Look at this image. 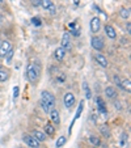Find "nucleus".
<instances>
[{
    "label": "nucleus",
    "mask_w": 131,
    "mask_h": 148,
    "mask_svg": "<svg viewBox=\"0 0 131 148\" xmlns=\"http://www.w3.org/2000/svg\"><path fill=\"white\" fill-rule=\"evenodd\" d=\"M55 106V97L53 93L49 90H42L41 92V108L45 113H50Z\"/></svg>",
    "instance_id": "f257e3e1"
},
{
    "label": "nucleus",
    "mask_w": 131,
    "mask_h": 148,
    "mask_svg": "<svg viewBox=\"0 0 131 148\" xmlns=\"http://www.w3.org/2000/svg\"><path fill=\"white\" fill-rule=\"evenodd\" d=\"M26 75H28V79L32 84H36L37 81L39 80V70L36 64H29L28 68H26Z\"/></svg>",
    "instance_id": "f03ea898"
},
{
    "label": "nucleus",
    "mask_w": 131,
    "mask_h": 148,
    "mask_svg": "<svg viewBox=\"0 0 131 148\" xmlns=\"http://www.w3.org/2000/svg\"><path fill=\"white\" fill-rule=\"evenodd\" d=\"M12 50V43L9 41H3L0 43V58H4Z\"/></svg>",
    "instance_id": "7ed1b4c3"
},
{
    "label": "nucleus",
    "mask_w": 131,
    "mask_h": 148,
    "mask_svg": "<svg viewBox=\"0 0 131 148\" xmlns=\"http://www.w3.org/2000/svg\"><path fill=\"white\" fill-rule=\"evenodd\" d=\"M63 102H64V106L67 108V109L72 108L73 103H75V95L71 92L66 93V95H64V98H63Z\"/></svg>",
    "instance_id": "20e7f679"
},
{
    "label": "nucleus",
    "mask_w": 131,
    "mask_h": 148,
    "mask_svg": "<svg viewBox=\"0 0 131 148\" xmlns=\"http://www.w3.org/2000/svg\"><path fill=\"white\" fill-rule=\"evenodd\" d=\"M91 43H92V47L97 51H101L104 49V41L100 38V37L93 36L92 39H91Z\"/></svg>",
    "instance_id": "39448f33"
},
{
    "label": "nucleus",
    "mask_w": 131,
    "mask_h": 148,
    "mask_svg": "<svg viewBox=\"0 0 131 148\" xmlns=\"http://www.w3.org/2000/svg\"><path fill=\"white\" fill-rule=\"evenodd\" d=\"M41 7L46 11H49L50 13H55L56 8H55V4L51 1V0H41Z\"/></svg>",
    "instance_id": "423d86ee"
},
{
    "label": "nucleus",
    "mask_w": 131,
    "mask_h": 148,
    "mask_svg": "<svg viewBox=\"0 0 131 148\" xmlns=\"http://www.w3.org/2000/svg\"><path fill=\"white\" fill-rule=\"evenodd\" d=\"M23 139H24V142L26 143V145H29V147H32V148H38L39 142L36 138L32 136V135H24Z\"/></svg>",
    "instance_id": "0eeeda50"
},
{
    "label": "nucleus",
    "mask_w": 131,
    "mask_h": 148,
    "mask_svg": "<svg viewBox=\"0 0 131 148\" xmlns=\"http://www.w3.org/2000/svg\"><path fill=\"white\" fill-rule=\"evenodd\" d=\"M100 28H101V20L98 17H93L91 20V30H92V33H98Z\"/></svg>",
    "instance_id": "6e6552de"
},
{
    "label": "nucleus",
    "mask_w": 131,
    "mask_h": 148,
    "mask_svg": "<svg viewBox=\"0 0 131 148\" xmlns=\"http://www.w3.org/2000/svg\"><path fill=\"white\" fill-rule=\"evenodd\" d=\"M83 108H84V101H80V103H79V108H78V110H76V114H75V118H73V121L71 122V127H70V134L72 132V127H73V125H75V122H76V119H79L80 118V115H81V112H83Z\"/></svg>",
    "instance_id": "1a4fd4ad"
},
{
    "label": "nucleus",
    "mask_w": 131,
    "mask_h": 148,
    "mask_svg": "<svg viewBox=\"0 0 131 148\" xmlns=\"http://www.w3.org/2000/svg\"><path fill=\"white\" fill-rule=\"evenodd\" d=\"M62 47L64 50H71V41H70V34L66 32L62 37Z\"/></svg>",
    "instance_id": "9d476101"
},
{
    "label": "nucleus",
    "mask_w": 131,
    "mask_h": 148,
    "mask_svg": "<svg viewBox=\"0 0 131 148\" xmlns=\"http://www.w3.org/2000/svg\"><path fill=\"white\" fill-rule=\"evenodd\" d=\"M95 59H96V62H97L101 67H105V68L108 67V59L105 58V55H102V54H96Z\"/></svg>",
    "instance_id": "9b49d317"
},
{
    "label": "nucleus",
    "mask_w": 131,
    "mask_h": 148,
    "mask_svg": "<svg viewBox=\"0 0 131 148\" xmlns=\"http://www.w3.org/2000/svg\"><path fill=\"white\" fill-rule=\"evenodd\" d=\"M50 119H51V122L54 123V125H59L60 123V118H59V113H58V110H55V109H53L50 113Z\"/></svg>",
    "instance_id": "f8f14e48"
},
{
    "label": "nucleus",
    "mask_w": 131,
    "mask_h": 148,
    "mask_svg": "<svg viewBox=\"0 0 131 148\" xmlns=\"http://www.w3.org/2000/svg\"><path fill=\"white\" fill-rule=\"evenodd\" d=\"M32 136L36 138L38 142H45L47 138H46V134L45 132H42V131H38V130H34L33 132H32Z\"/></svg>",
    "instance_id": "ddd939ff"
},
{
    "label": "nucleus",
    "mask_w": 131,
    "mask_h": 148,
    "mask_svg": "<svg viewBox=\"0 0 131 148\" xmlns=\"http://www.w3.org/2000/svg\"><path fill=\"white\" fill-rule=\"evenodd\" d=\"M54 56H55L56 60H63L64 56H66V50L63 47H58L54 51Z\"/></svg>",
    "instance_id": "4468645a"
},
{
    "label": "nucleus",
    "mask_w": 131,
    "mask_h": 148,
    "mask_svg": "<svg viewBox=\"0 0 131 148\" xmlns=\"http://www.w3.org/2000/svg\"><path fill=\"white\" fill-rule=\"evenodd\" d=\"M105 33H106V36H108L109 38H112V39H114L115 37H117L115 29L113 28L112 25H105Z\"/></svg>",
    "instance_id": "2eb2a0df"
},
{
    "label": "nucleus",
    "mask_w": 131,
    "mask_h": 148,
    "mask_svg": "<svg viewBox=\"0 0 131 148\" xmlns=\"http://www.w3.org/2000/svg\"><path fill=\"white\" fill-rule=\"evenodd\" d=\"M105 96L108 98H115L117 97V90H115L113 87H108L105 89Z\"/></svg>",
    "instance_id": "dca6fc26"
},
{
    "label": "nucleus",
    "mask_w": 131,
    "mask_h": 148,
    "mask_svg": "<svg viewBox=\"0 0 131 148\" xmlns=\"http://www.w3.org/2000/svg\"><path fill=\"white\" fill-rule=\"evenodd\" d=\"M97 105H98V110H100L102 114H106V105L101 97H97Z\"/></svg>",
    "instance_id": "f3484780"
},
{
    "label": "nucleus",
    "mask_w": 131,
    "mask_h": 148,
    "mask_svg": "<svg viewBox=\"0 0 131 148\" xmlns=\"http://www.w3.org/2000/svg\"><path fill=\"white\" fill-rule=\"evenodd\" d=\"M130 84H131L130 79H126V80H121V88H122V89H125V90H127V92H130V90H131Z\"/></svg>",
    "instance_id": "a211bd4d"
},
{
    "label": "nucleus",
    "mask_w": 131,
    "mask_h": 148,
    "mask_svg": "<svg viewBox=\"0 0 131 148\" xmlns=\"http://www.w3.org/2000/svg\"><path fill=\"white\" fill-rule=\"evenodd\" d=\"M45 134L49 135V136H53V135L55 134V129L53 127L51 123H47V125L45 126Z\"/></svg>",
    "instance_id": "6ab92c4d"
},
{
    "label": "nucleus",
    "mask_w": 131,
    "mask_h": 148,
    "mask_svg": "<svg viewBox=\"0 0 131 148\" xmlns=\"http://www.w3.org/2000/svg\"><path fill=\"white\" fill-rule=\"evenodd\" d=\"M100 131H101V134H102V136H105V138H109L110 136V130H109V127L108 126H101L100 127Z\"/></svg>",
    "instance_id": "aec40b11"
},
{
    "label": "nucleus",
    "mask_w": 131,
    "mask_h": 148,
    "mask_svg": "<svg viewBox=\"0 0 131 148\" xmlns=\"http://www.w3.org/2000/svg\"><path fill=\"white\" fill-rule=\"evenodd\" d=\"M83 89H84V92H85V98H86V100H91L92 93H91V89H89V87H88V84H86V83L83 84Z\"/></svg>",
    "instance_id": "412c9836"
},
{
    "label": "nucleus",
    "mask_w": 131,
    "mask_h": 148,
    "mask_svg": "<svg viewBox=\"0 0 131 148\" xmlns=\"http://www.w3.org/2000/svg\"><path fill=\"white\" fill-rule=\"evenodd\" d=\"M119 16L122 17V18H128V17H130V9L128 8H122L119 11Z\"/></svg>",
    "instance_id": "4be33fe9"
},
{
    "label": "nucleus",
    "mask_w": 131,
    "mask_h": 148,
    "mask_svg": "<svg viewBox=\"0 0 131 148\" xmlns=\"http://www.w3.org/2000/svg\"><path fill=\"white\" fill-rule=\"evenodd\" d=\"M8 80V72L4 71L3 68H0V81H5Z\"/></svg>",
    "instance_id": "5701e85b"
},
{
    "label": "nucleus",
    "mask_w": 131,
    "mask_h": 148,
    "mask_svg": "<svg viewBox=\"0 0 131 148\" xmlns=\"http://www.w3.org/2000/svg\"><path fill=\"white\" fill-rule=\"evenodd\" d=\"M89 142L92 143L93 145H100V144H101L100 139H98L97 136H95V135H91V136H89Z\"/></svg>",
    "instance_id": "b1692460"
},
{
    "label": "nucleus",
    "mask_w": 131,
    "mask_h": 148,
    "mask_svg": "<svg viewBox=\"0 0 131 148\" xmlns=\"http://www.w3.org/2000/svg\"><path fill=\"white\" fill-rule=\"evenodd\" d=\"M66 140H67V138H66V136H60L58 140H56V147L60 148L62 145H64V144H66Z\"/></svg>",
    "instance_id": "393cba45"
},
{
    "label": "nucleus",
    "mask_w": 131,
    "mask_h": 148,
    "mask_svg": "<svg viewBox=\"0 0 131 148\" xmlns=\"http://www.w3.org/2000/svg\"><path fill=\"white\" fill-rule=\"evenodd\" d=\"M32 24H33V25H36V26H39L42 24V21H41V18H39V17H33V18H32Z\"/></svg>",
    "instance_id": "a878e982"
},
{
    "label": "nucleus",
    "mask_w": 131,
    "mask_h": 148,
    "mask_svg": "<svg viewBox=\"0 0 131 148\" xmlns=\"http://www.w3.org/2000/svg\"><path fill=\"white\" fill-rule=\"evenodd\" d=\"M5 56H7V63H9V62L12 60V58H13V50H11V51H9V53L7 54Z\"/></svg>",
    "instance_id": "bb28decb"
},
{
    "label": "nucleus",
    "mask_w": 131,
    "mask_h": 148,
    "mask_svg": "<svg viewBox=\"0 0 131 148\" xmlns=\"http://www.w3.org/2000/svg\"><path fill=\"white\" fill-rule=\"evenodd\" d=\"M56 80H58L59 83H63V81L66 80V75H64V73H59V76L56 77Z\"/></svg>",
    "instance_id": "cd10ccee"
},
{
    "label": "nucleus",
    "mask_w": 131,
    "mask_h": 148,
    "mask_svg": "<svg viewBox=\"0 0 131 148\" xmlns=\"http://www.w3.org/2000/svg\"><path fill=\"white\" fill-rule=\"evenodd\" d=\"M113 79H114V83L121 88V79H119V76H118V75H114V77H113Z\"/></svg>",
    "instance_id": "c85d7f7f"
},
{
    "label": "nucleus",
    "mask_w": 131,
    "mask_h": 148,
    "mask_svg": "<svg viewBox=\"0 0 131 148\" xmlns=\"http://www.w3.org/2000/svg\"><path fill=\"white\" fill-rule=\"evenodd\" d=\"M71 34H72V36H75V37H79V36H80V29H79V28L73 29V30L71 32Z\"/></svg>",
    "instance_id": "c756f323"
},
{
    "label": "nucleus",
    "mask_w": 131,
    "mask_h": 148,
    "mask_svg": "<svg viewBox=\"0 0 131 148\" xmlns=\"http://www.w3.org/2000/svg\"><path fill=\"white\" fill-rule=\"evenodd\" d=\"M17 97H19V87H14L13 88V98L16 100Z\"/></svg>",
    "instance_id": "7c9ffc66"
},
{
    "label": "nucleus",
    "mask_w": 131,
    "mask_h": 148,
    "mask_svg": "<svg viewBox=\"0 0 131 148\" xmlns=\"http://www.w3.org/2000/svg\"><path fill=\"white\" fill-rule=\"evenodd\" d=\"M34 5H41V0H32Z\"/></svg>",
    "instance_id": "2f4dec72"
},
{
    "label": "nucleus",
    "mask_w": 131,
    "mask_h": 148,
    "mask_svg": "<svg viewBox=\"0 0 131 148\" xmlns=\"http://www.w3.org/2000/svg\"><path fill=\"white\" fill-rule=\"evenodd\" d=\"M73 4H75V5H79V4H80V0H73Z\"/></svg>",
    "instance_id": "473e14b6"
},
{
    "label": "nucleus",
    "mask_w": 131,
    "mask_h": 148,
    "mask_svg": "<svg viewBox=\"0 0 131 148\" xmlns=\"http://www.w3.org/2000/svg\"><path fill=\"white\" fill-rule=\"evenodd\" d=\"M1 3H3V0H0V5H1Z\"/></svg>",
    "instance_id": "72a5a7b5"
}]
</instances>
